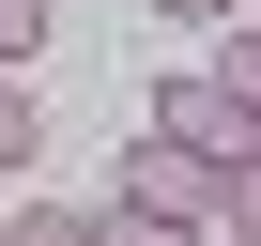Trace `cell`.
Returning a JSON list of instances; mask_svg holds the SVG:
<instances>
[{
  "label": "cell",
  "mask_w": 261,
  "mask_h": 246,
  "mask_svg": "<svg viewBox=\"0 0 261 246\" xmlns=\"http://www.w3.org/2000/svg\"><path fill=\"white\" fill-rule=\"evenodd\" d=\"M154 16H185V31H246V0H154Z\"/></svg>",
  "instance_id": "obj_8"
},
{
  "label": "cell",
  "mask_w": 261,
  "mask_h": 246,
  "mask_svg": "<svg viewBox=\"0 0 261 246\" xmlns=\"http://www.w3.org/2000/svg\"><path fill=\"white\" fill-rule=\"evenodd\" d=\"M215 92H230V108L261 123V16H246V31H215Z\"/></svg>",
  "instance_id": "obj_3"
},
{
  "label": "cell",
  "mask_w": 261,
  "mask_h": 246,
  "mask_svg": "<svg viewBox=\"0 0 261 246\" xmlns=\"http://www.w3.org/2000/svg\"><path fill=\"white\" fill-rule=\"evenodd\" d=\"M139 139H185L200 169H246V154H261V123L215 92V62H185V77H154V92H139Z\"/></svg>",
  "instance_id": "obj_2"
},
{
  "label": "cell",
  "mask_w": 261,
  "mask_h": 246,
  "mask_svg": "<svg viewBox=\"0 0 261 246\" xmlns=\"http://www.w3.org/2000/svg\"><path fill=\"white\" fill-rule=\"evenodd\" d=\"M31 46H46V0H0V77H31Z\"/></svg>",
  "instance_id": "obj_7"
},
{
  "label": "cell",
  "mask_w": 261,
  "mask_h": 246,
  "mask_svg": "<svg viewBox=\"0 0 261 246\" xmlns=\"http://www.w3.org/2000/svg\"><path fill=\"white\" fill-rule=\"evenodd\" d=\"M46 154V108H31V77H0V169H31Z\"/></svg>",
  "instance_id": "obj_5"
},
{
  "label": "cell",
  "mask_w": 261,
  "mask_h": 246,
  "mask_svg": "<svg viewBox=\"0 0 261 246\" xmlns=\"http://www.w3.org/2000/svg\"><path fill=\"white\" fill-rule=\"evenodd\" d=\"M215 185H230V169H200L185 139H123L108 215H154V231H185V246H200V231H215Z\"/></svg>",
  "instance_id": "obj_1"
},
{
  "label": "cell",
  "mask_w": 261,
  "mask_h": 246,
  "mask_svg": "<svg viewBox=\"0 0 261 246\" xmlns=\"http://www.w3.org/2000/svg\"><path fill=\"white\" fill-rule=\"evenodd\" d=\"M0 246H108V231H92L77 200H31V215H16V231H0Z\"/></svg>",
  "instance_id": "obj_6"
},
{
  "label": "cell",
  "mask_w": 261,
  "mask_h": 246,
  "mask_svg": "<svg viewBox=\"0 0 261 246\" xmlns=\"http://www.w3.org/2000/svg\"><path fill=\"white\" fill-rule=\"evenodd\" d=\"M200 246H261V154H246V169L215 185V231H200Z\"/></svg>",
  "instance_id": "obj_4"
},
{
  "label": "cell",
  "mask_w": 261,
  "mask_h": 246,
  "mask_svg": "<svg viewBox=\"0 0 261 246\" xmlns=\"http://www.w3.org/2000/svg\"><path fill=\"white\" fill-rule=\"evenodd\" d=\"M92 231H108V246H185V231H154V215H108V200H92Z\"/></svg>",
  "instance_id": "obj_9"
}]
</instances>
